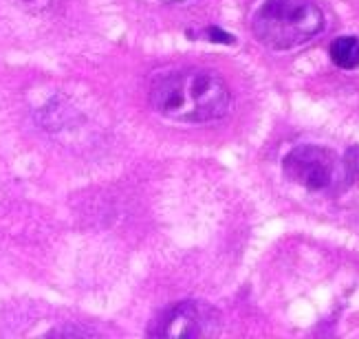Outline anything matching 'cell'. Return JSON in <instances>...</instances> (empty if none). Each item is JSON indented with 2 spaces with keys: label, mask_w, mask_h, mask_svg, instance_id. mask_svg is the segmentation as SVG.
Masks as SVG:
<instances>
[{
  "label": "cell",
  "mask_w": 359,
  "mask_h": 339,
  "mask_svg": "<svg viewBox=\"0 0 359 339\" xmlns=\"http://www.w3.org/2000/svg\"><path fill=\"white\" fill-rule=\"evenodd\" d=\"M231 92L218 73L181 69L165 73L150 86V106L161 117L181 123H205L227 115Z\"/></svg>",
  "instance_id": "cell-1"
},
{
  "label": "cell",
  "mask_w": 359,
  "mask_h": 339,
  "mask_svg": "<svg viewBox=\"0 0 359 339\" xmlns=\"http://www.w3.org/2000/svg\"><path fill=\"white\" fill-rule=\"evenodd\" d=\"M249 25L264 46L291 51L322 34L326 20L322 9L311 0H262Z\"/></svg>",
  "instance_id": "cell-2"
},
{
  "label": "cell",
  "mask_w": 359,
  "mask_h": 339,
  "mask_svg": "<svg viewBox=\"0 0 359 339\" xmlns=\"http://www.w3.org/2000/svg\"><path fill=\"white\" fill-rule=\"evenodd\" d=\"M285 177L311 192L333 190L344 174V161H339L331 150L320 146L293 148L283 163Z\"/></svg>",
  "instance_id": "cell-3"
},
{
  "label": "cell",
  "mask_w": 359,
  "mask_h": 339,
  "mask_svg": "<svg viewBox=\"0 0 359 339\" xmlns=\"http://www.w3.org/2000/svg\"><path fill=\"white\" fill-rule=\"evenodd\" d=\"M218 331V317L208 304L201 302H179L154 321L150 328L152 337H172V339H190V337H208Z\"/></svg>",
  "instance_id": "cell-4"
},
{
  "label": "cell",
  "mask_w": 359,
  "mask_h": 339,
  "mask_svg": "<svg viewBox=\"0 0 359 339\" xmlns=\"http://www.w3.org/2000/svg\"><path fill=\"white\" fill-rule=\"evenodd\" d=\"M329 55L333 60V64L339 69L353 71L359 67V38L355 36H339L331 42Z\"/></svg>",
  "instance_id": "cell-5"
},
{
  "label": "cell",
  "mask_w": 359,
  "mask_h": 339,
  "mask_svg": "<svg viewBox=\"0 0 359 339\" xmlns=\"http://www.w3.org/2000/svg\"><path fill=\"white\" fill-rule=\"evenodd\" d=\"M344 174L353 185H359V146H351L344 154Z\"/></svg>",
  "instance_id": "cell-6"
},
{
  "label": "cell",
  "mask_w": 359,
  "mask_h": 339,
  "mask_svg": "<svg viewBox=\"0 0 359 339\" xmlns=\"http://www.w3.org/2000/svg\"><path fill=\"white\" fill-rule=\"evenodd\" d=\"M20 3L31 11H44L53 5V0H20Z\"/></svg>",
  "instance_id": "cell-7"
},
{
  "label": "cell",
  "mask_w": 359,
  "mask_h": 339,
  "mask_svg": "<svg viewBox=\"0 0 359 339\" xmlns=\"http://www.w3.org/2000/svg\"><path fill=\"white\" fill-rule=\"evenodd\" d=\"M208 36H210V40L212 42H225V44H229L233 38L231 36H227L225 31H221V29H216V27H210L208 29Z\"/></svg>",
  "instance_id": "cell-8"
},
{
  "label": "cell",
  "mask_w": 359,
  "mask_h": 339,
  "mask_svg": "<svg viewBox=\"0 0 359 339\" xmlns=\"http://www.w3.org/2000/svg\"><path fill=\"white\" fill-rule=\"evenodd\" d=\"M163 3H183V0H163Z\"/></svg>",
  "instance_id": "cell-9"
}]
</instances>
